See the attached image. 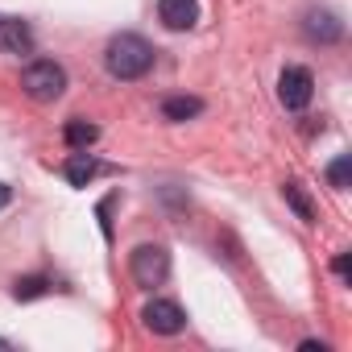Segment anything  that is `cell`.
<instances>
[{
    "instance_id": "1",
    "label": "cell",
    "mask_w": 352,
    "mask_h": 352,
    "mask_svg": "<svg viewBox=\"0 0 352 352\" xmlns=\"http://www.w3.org/2000/svg\"><path fill=\"white\" fill-rule=\"evenodd\" d=\"M104 67L112 79H141L153 67V46L137 34H116L104 50Z\"/></svg>"
},
{
    "instance_id": "2",
    "label": "cell",
    "mask_w": 352,
    "mask_h": 352,
    "mask_svg": "<svg viewBox=\"0 0 352 352\" xmlns=\"http://www.w3.org/2000/svg\"><path fill=\"white\" fill-rule=\"evenodd\" d=\"M21 91L34 100V104H54L63 91H67V71L54 63V58H38L25 67L21 75Z\"/></svg>"
},
{
    "instance_id": "3",
    "label": "cell",
    "mask_w": 352,
    "mask_h": 352,
    "mask_svg": "<svg viewBox=\"0 0 352 352\" xmlns=\"http://www.w3.org/2000/svg\"><path fill=\"white\" fill-rule=\"evenodd\" d=\"M129 270H133V282L137 286L153 290V286H162L170 278V253L162 245H137L133 257H129Z\"/></svg>"
},
{
    "instance_id": "4",
    "label": "cell",
    "mask_w": 352,
    "mask_h": 352,
    "mask_svg": "<svg viewBox=\"0 0 352 352\" xmlns=\"http://www.w3.org/2000/svg\"><path fill=\"white\" fill-rule=\"evenodd\" d=\"M311 96H315V79H311L307 67H286L278 75V100H282L286 112H302L311 104Z\"/></svg>"
},
{
    "instance_id": "5",
    "label": "cell",
    "mask_w": 352,
    "mask_h": 352,
    "mask_svg": "<svg viewBox=\"0 0 352 352\" xmlns=\"http://www.w3.org/2000/svg\"><path fill=\"white\" fill-rule=\"evenodd\" d=\"M141 319H145V327L157 331V336H179V331L187 327L183 307H179V302H170V298H153V302H145Z\"/></svg>"
},
{
    "instance_id": "6",
    "label": "cell",
    "mask_w": 352,
    "mask_h": 352,
    "mask_svg": "<svg viewBox=\"0 0 352 352\" xmlns=\"http://www.w3.org/2000/svg\"><path fill=\"white\" fill-rule=\"evenodd\" d=\"M157 17H162L166 30L183 34L199 21V0H157Z\"/></svg>"
},
{
    "instance_id": "7",
    "label": "cell",
    "mask_w": 352,
    "mask_h": 352,
    "mask_svg": "<svg viewBox=\"0 0 352 352\" xmlns=\"http://www.w3.org/2000/svg\"><path fill=\"white\" fill-rule=\"evenodd\" d=\"M0 50L5 54H30L34 50V30L21 17H0Z\"/></svg>"
},
{
    "instance_id": "8",
    "label": "cell",
    "mask_w": 352,
    "mask_h": 352,
    "mask_svg": "<svg viewBox=\"0 0 352 352\" xmlns=\"http://www.w3.org/2000/svg\"><path fill=\"white\" fill-rule=\"evenodd\" d=\"M307 38L311 42H323V46H331V42H340L344 38V25L336 21V13H327V9H311L307 13Z\"/></svg>"
},
{
    "instance_id": "9",
    "label": "cell",
    "mask_w": 352,
    "mask_h": 352,
    "mask_svg": "<svg viewBox=\"0 0 352 352\" xmlns=\"http://www.w3.org/2000/svg\"><path fill=\"white\" fill-rule=\"evenodd\" d=\"M100 170H104V166H100L87 149H75V153L67 157V166H63V174H67V183H71V187H87Z\"/></svg>"
},
{
    "instance_id": "10",
    "label": "cell",
    "mask_w": 352,
    "mask_h": 352,
    "mask_svg": "<svg viewBox=\"0 0 352 352\" xmlns=\"http://www.w3.org/2000/svg\"><path fill=\"white\" fill-rule=\"evenodd\" d=\"M204 112V100H195V96H170L166 104H162V116L166 120H191V116H199Z\"/></svg>"
},
{
    "instance_id": "11",
    "label": "cell",
    "mask_w": 352,
    "mask_h": 352,
    "mask_svg": "<svg viewBox=\"0 0 352 352\" xmlns=\"http://www.w3.org/2000/svg\"><path fill=\"white\" fill-rule=\"evenodd\" d=\"M96 137H100V129L87 124V120H71V124L63 129V141H67L71 149H87V145H96Z\"/></svg>"
},
{
    "instance_id": "12",
    "label": "cell",
    "mask_w": 352,
    "mask_h": 352,
    "mask_svg": "<svg viewBox=\"0 0 352 352\" xmlns=\"http://www.w3.org/2000/svg\"><path fill=\"white\" fill-rule=\"evenodd\" d=\"M42 294H50V278H17V286H13V298L17 302H30V298H42Z\"/></svg>"
},
{
    "instance_id": "13",
    "label": "cell",
    "mask_w": 352,
    "mask_h": 352,
    "mask_svg": "<svg viewBox=\"0 0 352 352\" xmlns=\"http://www.w3.org/2000/svg\"><path fill=\"white\" fill-rule=\"evenodd\" d=\"M282 195H286V204L298 212V220H315V208H311V199L302 195V187H298V183H286V187H282Z\"/></svg>"
},
{
    "instance_id": "14",
    "label": "cell",
    "mask_w": 352,
    "mask_h": 352,
    "mask_svg": "<svg viewBox=\"0 0 352 352\" xmlns=\"http://www.w3.org/2000/svg\"><path fill=\"white\" fill-rule=\"evenodd\" d=\"M348 174H352V162H348V153H340V157L327 166V183H331L336 191H344V187H348Z\"/></svg>"
},
{
    "instance_id": "15",
    "label": "cell",
    "mask_w": 352,
    "mask_h": 352,
    "mask_svg": "<svg viewBox=\"0 0 352 352\" xmlns=\"http://www.w3.org/2000/svg\"><path fill=\"white\" fill-rule=\"evenodd\" d=\"M336 274H340L344 282L352 278V261H348V253H340V257H336Z\"/></svg>"
},
{
    "instance_id": "16",
    "label": "cell",
    "mask_w": 352,
    "mask_h": 352,
    "mask_svg": "<svg viewBox=\"0 0 352 352\" xmlns=\"http://www.w3.org/2000/svg\"><path fill=\"white\" fill-rule=\"evenodd\" d=\"M9 199H13V191H9L5 183H0V208H9Z\"/></svg>"
}]
</instances>
